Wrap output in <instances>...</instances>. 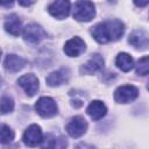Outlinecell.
I'll return each instance as SVG.
<instances>
[{
  "mask_svg": "<svg viewBox=\"0 0 149 149\" xmlns=\"http://www.w3.org/2000/svg\"><path fill=\"white\" fill-rule=\"evenodd\" d=\"M125 33V24L120 20H106L97 23L91 34L99 43H108L118 41Z\"/></svg>",
  "mask_w": 149,
  "mask_h": 149,
  "instance_id": "6da1fadb",
  "label": "cell"
},
{
  "mask_svg": "<svg viewBox=\"0 0 149 149\" xmlns=\"http://www.w3.org/2000/svg\"><path fill=\"white\" fill-rule=\"evenodd\" d=\"M73 17L80 22H88L95 16V7L90 0H78L73 6Z\"/></svg>",
  "mask_w": 149,
  "mask_h": 149,
  "instance_id": "7a4b0ae2",
  "label": "cell"
},
{
  "mask_svg": "<svg viewBox=\"0 0 149 149\" xmlns=\"http://www.w3.org/2000/svg\"><path fill=\"white\" fill-rule=\"evenodd\" d=\"M35 109L42 118H52L58 113L56 102L49 97H41L35 104Z\"/></svg>",
  "mask_w": 149,
  "mask_h": 149,
  "instance_id": "3957f363",
  "label": "cell"
},
{
  "mask_svg": "<svg viewBox=\"0 0 149 149\" xmlns=\"http://www.w3.org/2000/svg\"><path fill=\"white\" fill-rule=\"evenodd\" d=\"M22 36H23V40L26 42L31 43V44H36L45 37V31L37 23H29L23 28Z\"/></svg>",
  "mask_w": 149,
  "mask_h": 149,
  "instance_id": "277c9868",
  "label": "cell"
},
{
  "mask_svg": "<svg viewBox=\"0 0 149 149\" xmlns=\"http://www.w3.org/2000/svg\"><path fill=\"white\" fill-rule=\"evenodd\" d=\"M139 95V91L133 85H122L119 86L114 92V99L119 104H128L135 100Z\"/></svg>",
  "mask_w": 149,
  "mask_h": 149,
  "instance_id": "5b68a950",
  "label": "cell"
},
{
  "mask_svg": "<svg viewBox=\"0 0 149 149\" xmlns=\"http://www.w3.org/2000/svg\"><path fill=\"white\" fill-rule=\"evenodd\" d=\"M87 129V122L86 120L80 116V115H76L73 116L66 125V132L71 137H80L86 133Z\"/></svg>",
  "mask_w": 149,
  "mask_h": 149,
  "instance_id": "8992f818",
  "label": "cell"
},
{
  "mask_svg": "<svg viewBox=\"0 0 149 149\" xmlns=\"http://www.w3.org/2000/svg\"><path fill=\"white\" fill-rule=\"evenodd\" d=\"M23 142L26 146L28 147H36V146H40L42 144L43 142V134H42V129L38 125H30L24 134H23V137H22Z\"/></svg>",
  "mask_w": 149,
  "mask_h": 149,
  "instance_id": "52a82bcc",
  "label": "cell"
},
{
  "mask_svg": "<svg viewBox=\"0 0 149 149\" xmlns=\"http://www.w3.org/2000/svg\"><path fill=\"white\" fill-rule=\"evenodd\" d=\"M70 9H71V3L69 0H54L48 7L50 15H52L58 20H63L68 17V15L70 14Z\"/></svg>",
  "mask_w": 149,
  "mask_h": 149,
  "instance_id": "ba28073f",
  "label": "cell"
},
{
  "mask_svg": "<svg viewBox=\"0 0 149 149\" xmlns=\"http://www.w3.org/2000/svg\"><path fill=\"white\" fill-rule=\"evenodd\" d=\"M17 84H19V86H21L23 88V91L29 97L35 95L37 93V91H38V87H40L38 79L33 73H27V74L21 76L17 79Z\"/></svg>",
  "mask_w": 149,
  "mask_h": 149,
  "instance_id": "9c48e42d",
  "label": "cell"
},
{
  "mask_svg": "<svg viewBox=\"0 0 149 149\" xmlns=\"http://www.w3.org/2000/svg\"><path fill=\"white\" fill-rule=\"evenodd\" d=\"M85 49H86L85 42L78 36L70 38L64 45V52L69 57H78L85 51Z\"/></svg>",
  "mask_w": 149,
  "mask_h": 149,
  "instance_id": "30bf717a",
  "label": "cell"
},
{
  "mask_svg": "<svg viewBox=\"0 0 149 149\" xmlns=\"http://www.w3.org/2000/svg\"><path fill=\"white\" fill-rule=\"evenodd\" d=\"M128 42L137 50H146L147 48H149V35L146 31L137 29L129 35Z\"/></svg>",
  "mask_w": 149,
  "mask_h": 149,
  "instance_id": "8fae6325",
  "label": "cell"
},
{
  "mask_svg": "<svg viewBox=\"0 0 149 149\" xmlns=\"http://www.w3.org/2000/svg\"><path fill=\"white\" fill-rule=\"evenodd\" d=\"M104 63H105V61H104L102 56H100L99 54H94L85 64L81 65L80 72L84 74H93L104 68Z\"/></svg>",
  "mask_w": 149,
  "mask_h": 149,
  "instance_id": "7c38bea8",
  "label": "cell"
},
{
  "mask_svg": "<svg viewBox=\"0 0 149 149\" xmlns=\"http://www.w3.org/2000/svg\"><path fill=\"white\" fill-rule=\"evenodd\" d=\"M26 64H27V61L24 58L17 56V55H14V54L7 55L5 58V62H3L5 69L8 72H17V71L22 70Z\"/></svg>",
  "mask_w": 149,
  "mask_h": 149,
  "instance_id": "4fadbf2b",
  "label": "cell"
},
{
  "mask_svg": "<svg viewBox=\"0 0 149 149\" xmlns=\"http://www.w3.org/2000/svg\"><path fill=\"white\" fill-rule=\"evenodd\" d=\"M87 114L91 116L92 120L94 121H98L100 119H102L106 113H107V108L105 106V104L100 100H93L92 102H90V105L87 106V109H86Z\"/></svg>",
  "mask_w": 149,
  "mask_h": 149,
  "instance_id": "5bb4252c",
  "label": "cell"
},
{
  "mask_svg": "<svg viewBox=\"0 0 149 149\" xmlns=\"http://www.w3.org/2000/svg\"><path fill=\"white\" fill-rule=\"evenodd\" d=\"M69 79V71L66 69H59L57 71H54L51 72L47 78H45V81L49 86H61L62 84L66 83Z\"/></svg>",
  "mask_w": 149,
  "mask_h": 149,
  "instance_id": "9a60e30c",
  "label": "cell"
},
{
  "mask_svg": "<svg viewBox=\"0 0 149 149\" xmlns=\"http://www.w3.org/2000/svg\"><path fill=\"white\" fill-rule=\"evenodd\" d=\"M5 29L13 36H17L22 31V24L16 14H10L5 20Z\"/></svg>",
  "mask_w": 149,
  "mask_h": 149,
  "instance_id": "2e32d148",
  "label": "cell"
},
{
  "mask_svg": "<svg viewBox=\"0 0 149 149\" xmlns=\"http://www.w3.org/2000/svg\"><path fill=\"white\" fill-rule=\"evenodd\" d=\"M115 64L116 66L123 71V72H128L133 69L134 66V61L133 58L130 57V55H128L127 52H120L116 58H115Z\"/></svg>",
  "mask_w": 149,
  "mask_h": 149,
  "instance_id": "e0dca14e",
  "label": "cell"
},
{
  "mask_svg": "<svg viewBox=\"0 0 149 149\" xmlns=\"http://www.w3.org/2000/svg\"><path fill=\"white\" fill-rule=\"evenodd\" d=\"M135 71L139 76L149 74V56L140 58L135 64Z\"/></svg>",
  "mask_w": 149,
  "mask_h": 149,
  "instance_id": "ac0fdd59",
  "label": "cell"
},
{
  "mask_svg": "<svg viewBox=\"0 0 149 149\" xmlns=\"http://www.w3.org/2000/svg\"><path fill=\"white\" fill-rule=\"evenodd\" d=\"M14 140V132L6 125H2L0 128V142L2 144L9 143Z\"/></svg>",
  "mask_w": 149,
  "mask_h": 149,
  "instance_id": "d6986e66",
  "label": "cell"
},
{
  "mask_svg": "<svg viewBox=\"0 0 149 149\" xmlns=\"http://www.w3.org/2000/svg\"><path fill=\"white\" fill-rule=\"evenodd\" d=\"M0 107H1V114H7V113H10L14 108V101L8 95H3L1 98V101H0Z\"/></svg>",
  "mask_w": 149,
  "mask_h": 149,
  "instance_id": "ffe728a7",
  "label": "cell"
},
{
  "mask_svg": "<svg viewBox=\"0 0 149 149\" xmlns=\"http://www.w3.org/2000/svg\"><path fill=\"white\" fill-rule=\"evenodd\" d=\"M133 1L137 7H144L149 5V0H133Z\"/></svg>",
  "mask_w": 149,
  "mask_h": 149,
  "instance_id": "44dd1931",
  "label": "cell"
},
{
  "mask_svg": "<svg viewBox=\"0 0 149 149\" xmlns=\"http://www.w3.org/2000/svg\"><path fill=\"white\" fill-rule=\"evenodd\" d=\"M17 1L21 6H24V7H28V6H30L35 2V0H17Z\"/></svg>",
  "mask_w": 149,
  "mask_h": 149,
  "instance_id": "7402d4cb",
  "label": "cell"
},
{
  "mask_svg": "<svg viewBox=\"0 0 149 149\" xmlns=\"http://www.w3.org/2000/svg\"><path fill=\"white\" fill-rule=\"evenodd\" d=\"M13 2H14V0H1V5L3 7H9L13 5Z\"/></svg>",
  "mask_w": 149,
  "mask_h": 149,
  "instance_id": "603a6c76",
  "label": "cell"
},
{
  "mask_svg": "<svg viewBox=\"0 0 149 149\" xmlns=\"http://www.w3.org/2000/svg\"><path fill=\"white\" fill-rule=\"evenodd\" d=\"M147 90L149 91V81H148V84H147Z\"/></svg>",
  "mask_w": 149,
  "mask_h": 149,
  "instance_id": "cb8c5ba5",
  "label": "cell"
}]
</instances>
